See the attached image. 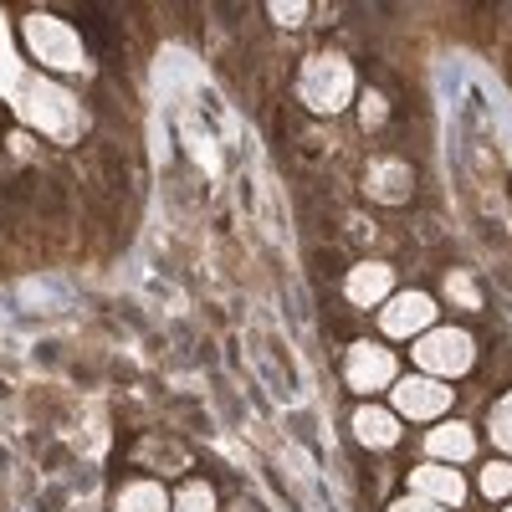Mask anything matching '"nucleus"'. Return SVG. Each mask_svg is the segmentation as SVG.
<instances>
[{"mask_svg": "<svg viewBox=\"0 0 512 512\" xmlns=\"http://www.w3.org/2000/svg\"><path fill=\"white\" fill-rule=\"evenodd\" d=\"M472 359H477V344L461 328H431V333L415 338V364H420V374H431V379L466 374Z\"/></svg>", "mask_w": 512, "mask_h": 512, "instance_id": "1", "label": "nucleus"}, {"mask_svg": "<svg viewBox=\"0 0 512 512\" xmlns=\"http://www.w3.org/2000/svg\"><path fill=\"white\" fill-rule=\"evenodd\" d=\"M451 410V390L431 374H415V379H400L395 384V415L405 420H436Z\"/></svg>", "mask_w": 512, "mask_h": 512, "instance_id": "2", "label": "nucleus"}, {"mask_svg": "<svg viewBox=\"0 0 512 512\" xmlns=\"http://www.w3.org/2000/svg\"><path fill=\"white\" fill-rule=\"evenodd\" d=\"M379 323H384V333H395V338H420V333H431V323H436V303L425 292H400L395 303L379 313Z\"/></svg>", "mask_w": 512, "mask_h": 512, "instance_id": "3", "label": "nucleus"}, {"mask_svg": "<svg viewBox=\"0 0 512 512\" xmlns=\"http://www.w3.org/2000/svg\"><path fill=\"white\" fill-rule=\"evenodd\" d=\"M349 384L359 395H374L384 384H395V354L379 344H354L349 349Z\"/></svg>", "mask_w": 512, "mask_h": 512, "instance_id": "4", "label": "nucleus"}, {"mask_svg": "<svg viewBox=\"0 0 512 512\" xmlns=\"http://www.w3.org/2000/svg\"><path fill=\"white\" fill-rule=\"evenodd\" d=\"M410 492L425 497V502H436V507H456L466 497V482H461V472L431 461V466H415V472H410Z\"/></svg>", "mask_w": 512, "mask_h": 512, "instance_id": "5", "label": "nucleus"}, {"mask_svg": "<svg viewBox=\"0 0 512 512\" xmlns=\"http://www.w3.org/2000/svg\"><path fill=\"white\" fill-rule=\"evenodd\" d=\"M31 47H36V57L41 62H52V67H77L82 62V52H77V36L67 31V26H47V21H31Z\"/></svg>", "mask_w": 512, "mask_h": 512, "instance_id": "6", "label": "nucleus"}, {"mask_svg": "<svg viewBox=\"0 0 512 512\" xmlns=\"http://www.w3.org/2000/svg\"><path fill=\"white\" fill-rule=\"evenodd\" d=\"M425 451H431V461H441V466H461V461H472L477 456V436L466 431L461 420H446V425H436L431 436H425Z\"/></svg>", "mask_w": 512, "mask_h": 512, "instance_id": "7", "label": "nucleus"}, {"mask_svg": "<svg viewBox=\"0 0 512 512\" xmlns=\"http://www.w3.org/2000/svg\"><path fill=\"white\" fill-rule=\"evenodd\" d=\"M390 287H395V272L384 267V262H364V267H354L349 282H344L349 303H359V308H374L379 297H390Z\"/></svg>", "mask_w": 512, "mask_h": 512, "instance_id": "8", "label": "nucleus"}, {"mask_svg": "<svg viewBox=\"0 0 512 512\" xmlns=\"http://www.w3.org/2000/svg\"><path fill=\"white\" fill-rule=\"evenodd\" d=\"M354 436H359L364 446L390 451V446L400 441V415H395V410H379V405H364V410L354 415Z\"/></svg>", "mask_w": 512, "mask_h": 512, "instance_id": "9", "label": "nucleus"}, {"mask_svg": "<svg viewBox=\"0 0 512 512\" xmlns=\"http://www.w3.org/2000/svg\"><path fill=\"white\" fill-rule=\"evenodd\" d=\"M118 512H169V497L159 482H128L118 492Z\"/></svg>", "mask_w": 512, "mask_h": 512, "instance_id": "10", "label": "nucleus"}, {"mask_svg": "<svg viewBox=\"0 0 512 512\" xmlns=\"http://www.w3.org/2000/svg\"><path fill=\"white\" fill-rule=\"evenodd\" d=\"M175 512H216V487L210 482H185L175 492Z\"/></svg>", "mask_w": 512, "mask_h": 512, "instance_id": "11", "label": "nucleus"}, {"mask_svg": "<svg viewBox=\"0 0 512 512\" xmlns=\"http://www.w3.org/2000/svg\"><path fill=\"white\" fill-rule=\"evenodd\" d=\"M482 492L487 497H512V461H492L482 472Z\"/></svg>", "mask_w": 512, "mask_h": 512, "instance_id": "12", "label": "nucleus"}, {"mask_svg": "<svg viewBox=\"0 0 512 512\" xmlns=\"http://www.w3.org/2000/svg\"><path fill=\"white\" fill-rule=\"evenodd\" d=\"M492 441H497L502 451H512V395L492 410Z\"/></svg>", "mask_w": 512, "mask_h": 512, "instance_id": "13", "label": "nucleus"}, {"mask_svg": "<svg viewBox=\"0 0 512 512\" xmlns=\"http://www.w3.org/2000/svg\"><path fill=\"white\" fill-rule=\"evenodd\" d=\"M446 287H451V297H456V303H477V287H472V282H466L461 272H456V277H451Z\"/></svg>", "mask_w": 512, "mask_h": 512, "instance_id": "14", "label": "nucleus"}, {"mask_svg": "<svg viewBox=\"0 0 512 512\" xmlns=\"http://www.w3.org/2000/svg\"><path fill=\"white\" fill-rule=\"evenodd\" d=\"M390 512H446V507H436V502H425V497H405V502H395Z\"/></svg>", "mask_w": 512, "mask_h": 512, "instance_id": "15", "label": "nucleus"}, {"mask_svg": "<svg viewBox=\"0 0 512 512\" xmlns=\"http://www.w3.org/2000/svg\"><path fill=\"white\" fill-rule=\"evenodd\" d=\"M507 512H512V507H507Z\"/></svg>", "mask_w": 512, "mask_h": 512, "instance_id": "16", "label": "nucleus"}]
</instances>
